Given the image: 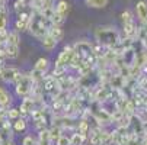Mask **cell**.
Returning a JSON list of instances; mask_svg holds the SVG:
<instances>
[{"label": "cell", "instance_id": "obj_1", "mask_svg": "<svg viewBox=\"0 0 147 145\" xmlns=\"http://www.w3.org/2000/svg\"><path fill=\"white\" fill-rule=\"evenodd\" d=\"M95 38L103 48H117L121 44V36L114 26H98L95 29Z\"/></svg>", "mask_w": 147, "mask_h": 145}, {"label": "cell", "instance_id": "obj_2", "mask_svg": "<svg viewBox=\"0 0 147 145\" xmlns=\"http://www.w3.org/2000/svg\"><path fill=\"white\" fill-rule=\"evenodd\" d=\"M34 80L31 77L29 73H22L20 78L15 83V93L18 97H28L29 94H32V90H34Z\"/></svg>", "mask_w": 147, "mask_h": 145}, {"label": "cell", "instance_id": "obj_3", "mask_svg": "<svg viewBox=\"0 0 147 145\" xmlns=\"http://www.w3.org/2000/svg\"><path fill=\"white\" fill-rule=\"evenodd\" d=\"M76 51H74V47H64V49H63L58 55V58L55 59V67H63V68H67L70 67L71 61H73V57H74Z\"/></svg>", "mask_w": 147, "mask_h": 145}, {"label": "cell", "instance_id": "obj_4", "mask_svg": "<svg viewBox=\"0 0 147 145\" xmlns=\"http://www.w3.org/2000/svg\"><path fill=\"white\" fill-rule=\"evenodd\" d=\"M22 71L16 67H3V73H2V80L9 84H15V83L20 78Z\"/></svg>", "mask_w": 147, "mask_h": 145}, {"label": "cell", "instance_id": "obj_5", "mask_svg": "<svg viewBox=\"0 0 147 145\" xmlns=\"http://www.w3.org/2000/svg\"><path fill=\"white\" fill-rule=\"evenodd\" d=\"M35 99L34 97H24L22 102H20V105H19V109H20V113H22L24 118L26 116H31V113L35 110Z\"/></svg>", "mask_w": 147, "mask_h": 145}, {"label": "cell", "instance_id": "obj_6", "mask_svg": "<svg viewBox=\"0 0 147 145\" xmlns=\"http://www.w3.org/2000/svg\"><path fill=\"white\" fill-rule=\"evenodd\" d=\"M136 58H137V52L134 49V47H127V48H122V52H121V59L125 65H134L136 64Z\"/></svg>", "mask_w": 147, "mask_h": 145}, {"label": "cell", "instance_id": "obj_7", "mask_svg": "<svg viewBox=\"0 0 147 145\" xmlns=\"http://www.w3.org/2000/svg\"><path fill=\"white\" fill-rule=\"evenodd\" d=\"M136 15L137 19L141 25H147V2L146 0H140L136 5Z\"/></svg>", "mask_w": 147, "mask_h": 145}, {"label": "cell", "instance_id": "obj_8", "mask_svg": "<svg viewBox=\"0 0 147 145\" xmlns=\"http://www.w3.org/2000/svg\"><path fill=\"white\" fill-rule=\"evenodd\" d=\"M41 44H42V48L45 49V51H53L55 47H57V44H58V41L53 36V35H50V33H47L42 39H41Z\"/></svg>", "mask_w": 147, "mask_h": 145}, {"label": "cell", "instance_id": "obj_9", "mask_svg": "<svg viewBox=\"0 0 147 145\" xmlns=\"http://www.w3.org/2000/svg\"><path fill=\"white\" fill-rule=\"evenodd\" d=\"M55 12L58 15H61L63 17H67L69 12H70V5L67 0H60V2L55 5Z\"/></svg>", "mask_w": 147, "mask_h": 145}, {"label": "cell", "instance_id": "obj_10", "mask_svg": "<svg viewBox=\"0 0 147 145\" xmlns=\"http://www.w3.org/2000/svg\"><path fill=\"white\" fill-rule=\"evenodd\" d=\"M12 122H13V131H15L16 134L24 132V131H26V128H28L26 118H24V116H20V118H18L16 120H12Z\"/></svg>", "mask_w": 147, "mask_h": 145}, {"label": "cell", "instance_id": "obj_11", "mask_svg": "<svg viewBox=\"0 0 147 145\" xmlns=\"http://www.w3.org/2000/svg\"><path fill=\"white\" fill-rule=\"evenodd\" d=\"M5 52L6 57L9 59H15L19 57V45H13V44H6L5 45Z\"/></svg>", "mask_w": 147, "mask_h": 145}, {"label": "cell", "instance_id": "obj_12", "mask_svg": "<svg viewBox=\"0 0 147 145\" xmlns=\"http://www.w3.org/2000/svg\"><path fill=\"white\" fill-rule=\"evenodd\" d=\"M7 23H9V12L3 6L0 7V32L7 29Z\"/></svg>", "mask_w": 147, "mask_h": 145}, {"label": "cell", "instance_id": "obj_13", "mask_svg": "<svg viewBox=\"0 0 147 145\" xmlns=\"http://www.w3.org/2000/svg\"><path fill=\"white\" fill-rule=\"evenodd\" d=\"M12 103H13V97L7 90H3L0 93V106H5V108H12Z\"/></svg>", "mask_w": 147, "mask_h": 145}, {"label": "cell", "instance_id": "obj_14", "mask_svg": "<svg viewBox=\"0 0 147 145\" xmlns=\"http://www.w3.org/2000/svg\"><path fill=\"white\" fill-rule=\"evenodd\" d=\"M48 67H50V59H48V58H44V57L38 58L36 63H35V65H34V68H36V70H39V71H42L44 74L47 73Z\"/></svg>", "mask_w": 147, "mask_h": 145}, {"label": "cell", "instance_id": "obj_15", "mask_svg": "<svg viewBox=\"0 0 147 145\" xmlns=\"http://www.w3.org/2000/svg\"><path fill=\"white\" fill-rule=\"evenodd\" d=\"M77 132L83 134V135H89L90 132V125H89V122L85 119V118H82L77 123Z\"/></svg>", "mask_w": 147, "mask_h": 145}, {"label": "cell", "instance_id": "obj_16", "mask_svg": "<svg viewBox=\"0 0 147 145\" xmlns=\"http://www.w3.org/2000/svg\"><path fill=\"white\" fill-rule=\"evenodd\" d=\"M109 0H85L86 6L92 7V9H103L108 5Z\"/></svg>", "mask_w": 147, "mask_h": 145}, {"label": "cell", "instance_id": "obj_17", "mask_svg": "<svg viewBox=\"0 0 147 145\" xmlns=\"http://www.w3.org/2000/svg\"><path fill=\"white\" fill-rule=\"evenodd\" d=\"M48 33H50V35H53V36L58 41V42L63 39V35H64V33H63L61 26H60V25H55V23H53V25H51V28H50Z\"/></svg>", "mask_w": 147, "mask_h": 145}, {"label": "cell", "instance_id": "obj_18", "mask_svg": "<svg viewBox=\"0 0 147 145\" xmlns=\"http://www.w3.org/2000/svg\"><path fill=\"white\" fill-rule=\"evenodd\" d=\"M143 144H144V136H140V135H136L131 132L125 145H143Z\"/></svg>", "mask_w": 147, "mask_h": 145}, {"label": "cell", "instance_id": "obj_19", "mask_svg": "<svg viewBox=\"0 0 147 145\" xmlns=\"http://www.w3.org/2000/svg\"><path fill=\"white\" fill-rule=\"evenodd\" d=\"M86 141H88V135H83L80 132L71 135V145H83Z\"/></svg>", "mask_w": 147, "mask_h": 145}, {"label": "cell", "instance_id": "obj_20", "mask_svg": "<svg viewBox=\"0 0 147 145\" xmlns=\"http://www.w3.org/2000/svg\"><path fill=\"white\" fill-rule=\"evenodd\" d=\"M48 129H50V135H51V139H53V141H57V139L63 135V128L58 126V125H53V126L48 128Z\"/></svg>", "mask_w": 147, "mask_h": 145}, {"label": "cell", "instance_id": "obj_21", "mask_svg": "<svg viewBox=\"0 0 147 145\" xmlns=\"http://www.w3.org/2000/svg\"><path fill=\"white\" fill-rule=\"evenodd\" d=\"M28 28H29V22H25V20L16 19V22H15V31L24 32V31H28Z\"/></svg>", "mask_w": 147, "mask_h": 145}, {"label": "cell", "instance_id": "obj_22", "mask_svg": "<svg viewBox=\"0 0 147 145\" xmlns=\"http://www.w3.org/2000/svg\"><path fill=\"white\" fill-rule=\"evenodd\" d=\"M20 116H22V113H20V109L19 108H9V110H7V119L16 120Z\"/></svg>", "mask_w": 147, "mask_h": 145}, {"label": "cell", "instance_id": "obj_23", "mask_svg": "<svg viewBox=\"0 0 147 145\" xmlns=\"http://www.w3.org/2000/svg\"><path fill=\"white\" fill-rule=\"evenodd\" d=\"M6 44L19 45V32H18V31L9 32V36H7V39H6Z\"/></svg>", "mask_w": 147, "mask_h": 145}, {"label": "cell", "instance_id": "obj_24", "mask_svg": "<svg viewBox=\"0 0 147 145\" xmlns=\"http://www.w3.org/2000/svg\"><path fill=\"white\" fill-rule=\"evenodd\" d=\"M121 19H122V23H128V22H134V16L130 10H124L121 13Z\"/></svg>", "mask_w": 147, "mask_h": 145}, {"label": "cell", "instance_id": "obj_25", "mask_svg": "<svg viewBox=\"0 0 147 145\" xmlns=\"http://www.w3.org/2000/svg\"><path fill=\"white\" fill-rule=\"evenodd\" d=\"M55 145H71V136L61 135V136L55 141Z\"/></svg>", "mask_w": 147, "mask_h": 145}, {"label": "cell", "instance_id": "obj_26", "mask_svg": "<svg viewBox=\"0 0 147 145\" xmlns=\"http://www.w3.org/2000/svg\"><path fill=\"white\" fill-rule=\"evenodd\" d=\"M22 145H38V141L35 138H32L31 135H28L22 139Z\"/></svg>", "mask_w": 147, "mask_h": 145}, {"label": "cell", "instance_id": "obj_27", "mask_svg": "<svg viewBox=\"0 0 147 145\" xmlns=\"http://www.w3.org/2000/svg\"><path fill=\"white\" fill-rule=\"evenodd\" d=\"M0 142H2V145H16V144H15V141H13V138H7V139L0 141Z\"/></svg>", "mask_w": 147, "mask_h": 145}, {"label": "cell", "instance_id": "obj_28", "mask_svg": "<svg viewBox=\"0 0 147 145\" xmlns=\"http://www.w3.org/2000/svg\"><path fill=\"white\" fill-rule=\"evenodd\" d=\"M5 45H6V41H5L2 36H0V48H3Z\"/></svg>", "mask_w": 147, "mask_h": 145}, {"label": "cell", "instance_id": "obj_29", "mask_svg": "<svg viewBox=\"0 0 147 145\" xmlns=\"http://www.w3.org/2000/svg\"><path fill=\"white\" fill-rule=\"evenodd\" d=\"M2 73H3V65H0V80H2Z\"/></svg>", "mask_w": 147, "mask_h": 145}, {"label": "cell", "instance_id": "obj_30", "mask_svg": "<svg viewBox=\"0 0 147 145\" xmlns=\"http://www.w3.org/2000/svg\"><path fill=\"white\" fill-rule=\"evenodd\" d=\"M143 145H147V138H144V144Z\"/></svg>", "mask_w": 147, "mask_h": 145}, {"label": "cell", "instance_id": "obj_31", "mask_svg": "<svg viewBox=\"0 0 147 145\" xmlns=\"http://www.w3.org/2000/svg\"><path fill=\"white\" fill-rule=\"evenodd\" d=\"M3 90H5V89H3V87H2V86H0V93H2V92H3Z\"/></svg>", "mask_w": 147, "mask_h": 145}, {"label": "cell", "instance_id": "obj_32", "mask_svg": "<svg viewBox=\"0 0 147 145\" xmlns=\"http://www.w3.org/2000/svg\"><path fill=\"white\" fill-rule=\"evenodd\" d=\"M144 138H147V135H146V136H144Z\"/></svg>", "mask_w": 147, "mask_h": 145}, {"label": "cell", "instance_id": "obj_33", "mask_svg": "<svg viewBox=\"0 0 147 145\" xmlns=\"http://www.w3.org/2000/svg\"><path fill=\"white\" fill-rule=\"evenodd\" d=\"M0 145H2V142H0Z\"/></svg>", "mask_w": 147, "mask_h": 145}]
</instances>
